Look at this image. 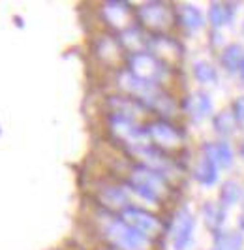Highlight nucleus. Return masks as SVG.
Segmentation results:
<instances>
[{"mask_svg": "<svg viewBox=\"0 0 244 250\" xmlns=\"http://www.w3.org/2000/svg\"><path fill=\"white\" fill-rule=\"evenodd\" d=\"M205 156L216 167H229L233 164V150L227 143L218 141V143H208L205 145Z\"/></svg>", "mask_w": 244, "mask_h": 250, "instance_id": "1", "label": "nucleus"}, {"mask_svg": "<svg viewBox=\"0 0 244 250\" xmlns=\"http://www.w3.org/2000/svg\"><path fill=\"white\" fill-rule=\"evenodd\" d=\"M222 66L227 70V72H243V66H244V51L241 45L233 43V45H227L222 57Z\"/></svg>", "mask_w": 244, "mask_h": 250, "instance_id": "2", "label": "nucleus"}, {"mask_svg": "<svg viewBox=\"0 0 244 250\" xmlns=\"http://www.w3.org/2000/svg\"><path fill=\"white\" fill-rule=\"evenodd\" d=\"M243 196H244V190L237 181L224 183V187L220 190V201H222V205H235L237 201L243 200Z\"/></svg>", "mask_w": 244, "mask_h": 250, "instance_id": "3", "label": "nucleus"}, {"mask_svg": "<svg viewBox=\"0 0 244 250\" xmlns=\"http://www.w3.org/2000/svg\"><path fill=\"white\" fill-rule=\"evenodd\" d=\"M216 177H218V173H216V166L208 160L207 156H203L201 160H199V164L195 166V179L199 181V183H203V185H212L214 181H216Z\"/></svg>", "mask_w": 244, "mask_h": 250, "instance_id": "4", "label": "nucleus"}, {"mask_svg": "<svg viewBox=\"0 0 244 250\" xmlns=\"http://www.w3.org/2000/svg\"><path fill=\"white\" fill-rule=\"evenodd\" d=\"M208 17H210V23L214 26H224L227 23H231L233 19V10L229 8V4H212L210 6V12H208Z\"/></svg>", "mask_w": 244, "mask_h": 250, "instance_id": "5", "label": "nucleus"}, {"mask_svg": "<svg viewBox=\"0 0 244 250\" xmlns=\"http://www.w3.org/2000/svg\"><path fill=\"white\" fill-rule=\"evenodd\" d=\"M243 237L237 231H218L216 235V249L218 250H241Z\"/></svg>", "mask_w": 244, "mask_h": 250, "instance_id": "6", "label": "nucleus"}, {"mask_svg": "<svg viewBox=\"0 0 244 250\" xmlns=\"http://www.w3.org/2000/svg\"><path fill=\"white\" fill-rule=\"evenodd\" d=\"M214 128L216 132L222 134V136H229L235 132L237 128V117L233 111H222L218 113V117L214 119Z\"/></svg>", "mask_w": 244, "mask_h": 250, "instance_id": "7", "label": "nucleus"}, {"mask_svg": "<svg viewBox=\"0 0 244 250\" xmlns=\"http://www.w3.org/2000/svg\"><path fill=\"white\" fill-rule=\"evenodd\" d=\"M224 220H225V213H224L222 205H214V203L205 205V222L208 224V228L218 229L220 231V228H222V224H224Z\"/></svg>", "mask_w": 244, "mask_h": 250, "instance_id": "8", "label": "nucleus"}, {"mask_svg": "<svg viewBox=\"0 0 244 250\" xmlns=\"http://www.w3.org/2000/svg\"><path fill=\"white\" fill-rule=\"evenodd\" d=\"M192 107H190V113L197 117V119H201V117H205L210 113V100H208L207 94H194L192 98Z\"/></svg>", "mask_w": 244, "mask_h": 250, "instance_id": "9", "label": "nucleus"}, {"mask_svg": "<svg viewBox=\"0 0 244 250\" xmlns=\"http://www.w3.org/2000/svg\"><path fill=\"white\" fill-rule=\"evenodd\" d=\"M216 70H214V66H210L207 62H199L195 66V77L201 81V83H212V81H216Z\"/></svg>", "mask_w": 244, "mask_h": 250, "instance_id": "10", "label": "nucleus"}, {"mask_svg": "<svg viewBox=\"0 0 244 250\" xmlns=\"http://www.w3.org/2000/svg\"><path fill=\"white\" fill-rule=\"evenodd\" d=\"M184 23L188 26H192V28H197V26L203 25V15L197 12V10H190L188 8V17H186Z\"/></svg>", "mask_w": 244, "mask_h": 250, "instance_id": "11", "label": "nucleus"}, {"mask_svg": "<svg viewBox=\"0 0 244 250\" xmlns=\"http://www.w3.org/2000/svg\"><path fill=\"white\" fill-rule=\"evenodd\" d=\"M233 113H235V117L239 121L244 123V96H241V98H237V100L233 102Z\"/></svg>", "mask_w": 244, "mask_h": 250, "instance_id": "12", "label": "nucleus"}, {"mask_svg": "<svg viewBox=\"0 0 244 250\" xmlns=\"http://www.w3.org/2000/svg\"><path fill=\"white\" fill-rule=\"evenodd\" d=\"M239 226H241V229L244 231V213H243V216H241V220H239Z\"/></svg>", "mask_w": 244, "mask_h": 250, "instance_id": "13", "label": "nucleus"}, {"mask_svg": "<svg viewBox=\"0 0 244 250\" xmlns=\"http://www.w3.org/2000/svg\"><path fill=\"white\" fill-rule=\"evenodd\" d=\"M241 154L244 156V143H243V149H241Z\"/></svg>", "mask_w": 244, "mask_h": 250, "instance_id": "14", "label": "nucleus"}, {"mask_svg": "<svg viewBox=\"0 0 244 250\" xmlns=\"http://www.w3.org/2000/svg\"><path fill=\"white\" fill-rule=\"evenodd\" d=\"M243 74H244V66H243Z\"/></svg>", "mask_w": 244, "mask_h": 250, "instance_id": "15", "label": "nucleus"}, {"mask_svg": "<svg viewBox=\"0 0 244 250\" xmlns=\"http://www.w3.org/2000/svg\"><path fill=\"white\" fill-rule=\"evenodd\" d=\"M243 32H244V25H243Z\"/></svg>", "mask_w": 244, "mask_h": 250, "instance_id": "16", "label": "nucleus"}]
</instances>
